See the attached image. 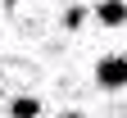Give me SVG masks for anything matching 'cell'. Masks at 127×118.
I'll list each match as a JSON object with an SVG mask.
<instances>
[{"label": "cell", "instance_id": "obj_1", "mask_svg": "<svg viewBox=\"0 0 127 118\" xmlns=\"http://www.w3.org/2000/svg\"><path fill=\"white\" fill-rule=\"evenodd\" d=\"M95 86L100 91H123L127 86V55H104L95 64Z\"/></svg>", "mask_w": 127, "mask_h": 118}, {"label": "cell", "instance_id": "obj_2", "mask_svg": "<svg viewBox=\"0 0 127 118\" xmlns=\"http://www.w3.org/2000/svg\"><path fill=\"white\" fill-rule=\"evenodd\" d=\"M95 18L104 27H123L127 23V0H100V5H95Z\"/></svg>", "mask_w": 127, "mask_h": 118}, {"label": "cell", "instance_id": "obj_3", "mask_svg": "<svg viewBox=\"0 0 127 118\" xmlns=\"http://www.w3.org/2000/svg\"><path fill=\"white\" fill-rule=\"evenodd\" d=\"M9 114H18V118L27 114V118H32V114H41V100H32V95H18V100H9Z\"/></svg>", "mask_w": 127, "mask_h": 118}, {"label": "cell", "instance_id": "obj_4", "mask_svg": "<svg viewBox=\"0 0 127 118\" xmlns=\"http://www.w3.org/2000/svg\"><path fill=\"white\" fill-rule=\"evenodd\" d=\"M82 23H86V9H82V5H73L68 14H64V27H68V32H77Z\"/></svg>", "mask_w": 127, "mask_h": 118}]
</instances>
